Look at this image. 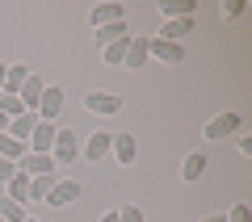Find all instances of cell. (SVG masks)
Wrapping results in <instances>:
<instances>
[{
  "label": "cell",
  "instance_id": "6da1fadb",
  "mask_svg": "<svg viewBox=\"0 0 252 222\" xmlns=\"http://www.w3.org/2000/svg\"><path fill=\"white\" fill-rule=\"evenodd\" d=\"M51 160H55V168H67L72 160H80V139H76V130H55Z\"/></svg>",
  "mask_w": 252,
  "mask_h": 222
},
{
  "label": "cell",
  "instance_id": "7a4b0ae2",
  "mask_svg": "<svg viewBox=\"0 0 252 222\" xmlns=\"http://www.w3.org/2000/svg\"><path fill=\"white\" fill-rule=\"evenodd\" d=\"M235 130H244V117L227 109V113H215V117H210V122H206V130H202V139L219 142V139H231Z\"/></svg>",
  "mask_w": 252,
  "mask_h": 222
},
{
  "label": "cell",
  "instance_id": "3957f363",
  "mask_svg": "<svg viewBox=\"0 0 252 222\" xmlns=\"http://www.w3.org/2000/svg\"><path fill=\"white\" fill-rule=\"evenodd\" d=\"M84 109L97 113V117H118L122 97H118V92H105V88H93V92H84Z\"/></svg>",
  "mask_w": 252,
  "mask_h": 222
},
{
  "label": "cell",
  "instance_id": "277c9868",
  "mask_svg": "<svg viewBox=\"0 0 252 222\" xmlns=\"http://www.w3.org/2000/svg\"><path fill=\"white\" fill-rule=\"evenodd\" d=\"M84 197V185L80 180H55L51 193H46V205H55V210H67V205H76Z\"/></svg>",
  "mask_w": 252,
  "mask_h": 222
},
{
  "label": "cell",
  "instance_id": "5b68a950",
  "mask_svg": "<svg viewBox=\"0 0 252 222\" xmlns=\"http://www.w3.org/2000/svg\"><path fill=\"white\" fill-rule=\"evenodd\" d=\"M147 59H160V63H185V42H164V38H147Z\"/></svg>",
  "mask_w": 252,
  "mask_h": 222
},
{
  "label": "cell",
  "instance_id": "8992f818",
  "mask_svg": "<svg viewBox=\"0 0 252 222\" xmlns=\"http://www.w3.org/2000/svg\"><path fill=\"white\" fill-rule=\"evenodd\" d=\"M34 113H38V122H55V117L63 113V88H59V84H46V92L38 97Z\"/></svg>",
  "mask_w": 252,
  "mask_h": 222
},
{
  "label": "cell",
  "instance_id": "52a82bcc",
  "mask_svg": "<svg viewBox=\"0 0 252 222\" xmlns=\"http://www.w3.org/2000/svg\"><path fill=\"white\" fill-rule=\"evenodd\" d=\"M109 142H114V134H109V130H89V139H84V160L101 164L109 155Z\"/></svg>",
  "mask_w": 252,
  "mask_h": 222
},
{
  "label": "cell",
  "instance_id": "ba28073f",
  "mask_svg": "<svg viewBox=\"0 0 252 222\" xmlns=\"http://www.w3.org/2000/svg\"><path fill=\"white\" fill-rule=\"evenodd\" d=\"M109 155H114L118 164H135V155H139V142H135V134H114V142H109Z\"/></svg>",
  "mask_w": 252,
  "mask_h": 222
},
{
  "label": "cell",
  "instance_id": "9c48e42d",
  "mask_svg": "<svg viewBox=\"0 0 252 222\" xmlns=\"http://www.w3.org/2000/svg\"><path fill=\"white\" fill-rule=\"evenodd\" d=\"M147 38L143 34H130V46H126V59H122V67H130V71H139V67H147Z\"/></svg>",
  "mask_w": 252,
  "mask_h": 222
},
{
  "label": "cell",
  "instance_id": "30bf717a",
  "mask_svg": "<svg viewBox=\"0 0 252 222\" xmlns=\"http://www.w3.org/2000/svg\"><path fill=\"white\" fill-rule=\"evenodd\" d=\"M26 147H30V151H38V155H51V147H55V122H38Z\"/></svg>",
  "mask_w": 252,
  "mask_h": 222
},
{
  "label": "cell",
  "instance_id": "8fae6325",
  "mask_svg": "<svg viewBox=\"0 0 252 222\" xmlns=\"http://www.w3.org/2000/svg\"><path fill=\"white\" fill-rule=\"evenodd\" d=\"M185 34H193V17H172V21H164L156 38H164V42H185Z\"/></svg>",
  "mask_w": 252,
  "mask_h": 222
},
{
  "label": "cell",
  "instance_id": "7c38bea8",
  "mask_svg": "<svg viewBox=\"0 0 252 222\" xmlns=\"http://www.w3.org/2000/svg\"><path fill=\"white\" fill-rule=\"evenodd\" d=\"M17 168L26 172V176H46V172H55V160H51V155L30 151V155H21V160H17Z\"/></svg>",
  "mask_w": 252,
  "mask_h": 222
},
{
  "label": "cell",
  "instance_id": "4fadbf2b",
  "mask_svg": "<svg viewBox=\"0 0 252 222\" xmlns=\"http://www.w3.org/2000/svg\"><path fill=\"white\" fill-rule=\"evenodd\" d=\"M93 17V26H114V21H126V4H114V0H109V4H97V9L89 13Z\"/></svg>",
  "mask_w": 252,
  "mask_h": 222
},
{
  "label": "cell",
  "instance_id": "5bb4252c",
  "mask_svg": "<svg viewBox=\"0 0 252 222\" xmlns=\"http://www.w3.org/2000/svg\"><path fill=\"white\" fill-rule=\"evenodd\" d=\"M42 92H46V80H42V76H30V80L21 84L17 101H21V105L30 109V113H34V109H38V97H42Z\"/></svg>",
  "mask_w": 252,
  "mask_h": 222
},
{
  "label": "cell",
  "instance_id": "9a60e30c",
  "mask_svg": "<svg viewBox=\"0 0 252 222\" xmlns=\"http://www.w3.org/2000/svg\"><path fill=\"white\" fill-rule=\"evenodd\" d=\"M34 126H38V113H30V109H26L21 117H9V130H4V134H13L17 142H30V134H34Z\"/></svg>",
  "mask_w": 252,
  "mask_h": 222
},
{
  "label": "cell",
  "instance_id": "2e32d148",
  "mask_svg": "<svg viewBox=\"0 0 252 222\" xmlns=\"http://www.w3.org/2000/svg\"><path fill=\"white\" fill-rule=\"evenodd\" d=\"M202 172H206V155L202 151H189L185 160H181V180L193 185V180H202Z\"/></svg>",
  "mask_w": 252,
  "mask_h": 222
},
{
  "label": "cell",
  "instance_id": "e0dca14e",
  "mask_svg": "<svg viewBox=\"0 0 252 222\" xmlns=\"http://www.w3.org/2000/svg\"><path fill=\"white\" fill-rule=\"evenodd\" d=\"M160 13H164V21H172V17H193V13H198V0H160Z\"/></svg>",
  "mask_w": 252,
  "mask_h": 222
},
{
  "label": "cell",
  "instance_id": "ac0fdd59",
  "mask_svg": "<svg viewBox=\"0 0 252 222\" xmlns=\"http://www.w3.org/2000/svg\"><path fill=\"white\" fill-rule=\"evenodd\" d=\"M26 80H30V67H26V63H9V67H4V92H13V97H17Z\"/></svg>",
  "mask_w": 252,
  "mask_h": 222
},
{
  "label": "cell",
  "instance_id": "d6986e66",
  "mask_svg": "<svg viewBox=\"0 0 252 222\" xmlns=\"http://www.w3.org/2000/svg\"><path fill=\"white\" fill-rule=\"evenodd\" d=\"M93 38H97V46L105 51V46H109V42H118V38H130V29H126V21H114V26H101Z\"/></svg>",
  "mask_w": 252,
  "mask_h": 222
},
{
  "label": "cell",
  "instance_id": "ffe728a7",
  "mask_svg": "<svg viewBox=\"0 0 252 222\" xmlns=\"http://www.w3.org/2000/svg\"><path fill=\"white\" fill-rule=\"evenodd\" d=\"M55 172H46V176H30V197L26 201H46V193H51V185H55Z\"/></svg>",
  "mask_w": 252,
  "mask_h": 222
},
{
  "label": "cell",
  "instance_id": "44dd1931",
  "mask_svg": "<svg viewBox=\"0 0 252 222\" xmlns=\"http://www.w3.org/2000/svg\"><path fill=\"white\" fill-rule=\"evenodd\" d=\"M126 46H130V38H118V42H109L105 51H101L105 67H122V59H126Z\"/></svg>",
  "mask_w": 252,
  "mask_h": 222
},
{
  "label": "cell",
  "instance_id": "7402d4cb",
  "mask_svg": "<svg viewBox=\"0 0 252 222\" xmlns=\"http://www.w3.org/2000/svg\"><path fill=\"white\" fill-rule=\"evenodd\" d=\"M0 155H4V160H13V164H17L21 155H30V147H26V142H17V139H13V134H0Z\"/></svg>",
  "mask_w": 252,
  "mask_h": 222
},
{
  "label": "cell",
  "instance_id": "603a6c76",
  "mask_svg": "<svg viewBox=\"0 0 252 222\" xmlns=\"http://www.w3.org/2000/svg\"><path fill=\"white\" fill-rule=\"evenodd\" d=\"M4 189H9V201H21V205H26V197H30V176L17 168V176H13Z\"/></svg>",
  "mask_w": 252,
  "mask_h": 222
},
{
  "label": "cell",
  "instance_id": "cb8c5ba5",
  "mask_svg": "<svg viewBox=\"0 0 252 222\" xmlns=\"http://www.w3.org/2000/svg\"><path fill=\"white\" fill-rule=\"evenodd\" d=\"M0 218H4V222H26L30 214H26V205H21V201H9V197H0Z\"/></svg>",
  "mask_w": 252,
  "mask_h": 222
},
{
  "label": "cell",
  "instance_id": "d4e9b609",
  "mask_svg": "<svg viewBox=\"0 0 252 222\" xmlns=\"http://www.w3.org/2000/svg\"><path fill=\"white\" fill-rule=\"evenodd\" d=\"M0 113H4V117H21V113H26V105H21L13 92H0Z\"/></svg>",
  "mask_w": 252,
  "mask_h": 222
},
{
  "label": "cell",
  "instance_id": "484cf974",
  "mask_svg": "<svg viewBox=\"0 0 252 222\" xmlns=\"http://www.w3.org/2000/svg\"><path fill=\"white\" fill-rule=\"evenodd\" d=\"M227 222H252V210H248V201H235L231 210H227Z\"/></svg>",
  "mask_w": 252,
  "mask_h": 222
},
{
  "label": "cell",
  "instance_id": "4316f807",
  "mask_svg": "<svg viewBox=\"0 0 252 222\" xmlns=\"http://www.w3.org/2000/svg\"><path fill=\"white\" fill-rule=\"evenodd\" d=\"M118 222H143V210L139 205H118Z\"/></svg>",
  "mask_w": 252,
  "mask_h": 222
},
{
  "label": "cell",
  "instance_id": "83f0119b",
  "mask_svg": "<svg viewBox=\"0 0 252 222\" xmlns=\"http://www.w3.org/2000/svg\"><path fill=\"white\" fill-rule=\"evenodd\" d=\"M13 176H17V164H13V160H4V155H0V185H9Z\"/></svg>",
  "mask_w": 252,
  "mask_h": 222
},
{
  "label": "cell",
  "instance_id": "f1b7e54d",
  "mask_svg": "<svg viewBox=\"0 0 252 222\" xmlns=\"http://www.w3.org/2000/svg\"><path fill=\"white\" fill-rule=\"evenodd\" d=\"M240 13H244V0H227L223 17H227V21H235V17H240Z\"/></svg>",
  "mask_w": 252,
  "mask_h": 222
},
{
  "label": "cell",
  "instance_id": "f546056e",
  "mask_svg": "<svg viewBox=\"0 0 252 222\" xmlns=\"http://www.w3.org/2000/svg\"><path fill=\"white\" fill-rule=\"evenodd\" d=\"M202 222H227V214H206Z\"/></svg>",
  "mask_w": 252,
  "mask_h": 222
},
{
  "label": "cell",
  "instance_id": "4dcf8cb0",
  "mask_svg": "<svg viewBox=\"0 0 252 222\" xmlns=\"http://www.w3.org/2000/svg\"><path fill=\"white\" fill-rule=\"evenodd\" d=\"M101 222H118V210H109V214H101Z\"/></svg>",
  "mask_w": 252,
  "mask_h": 222
},
{
  "label": "cell",
  "instance_id": "1f68e13d",
  "mask_svg": "<svg viewBox=\"0 0 252 222\" xmlns=\"http://www.w3.org/2000/svg\"><path fill=\"white\" fill-rule=\"evenodd\" d=\"M4 67H9V63H0V92H4Z\"/></svg>",
  "mask_w": 252,
  "mask_h": 222
},
{
  "label": "cell",
  "instance_id": "d6a6232c",
  "mask_svg": "<svg viewBox=\"0 0 252 222\" xmlns=\"http://www.w3.org/2000/svg\"><path fill=\"white\" fill-rule=\"evenodd\" d=\"M4 130H9V117H4V113H0V134H4Z\"/></svg>",
  "mask_w": 252,
  "mask_h": 222
},
{
  "label": "cell",
  "instance_id": "836d02e7",
  "mask_svg": "<svg viewBox=\"0 0 252 222\" xmlns=\"http://www.w3.org/2000/svg\"><path fill=\"white\" fill-rule=\"evenodd\" d=\"M26 222H38V218H26Z\"/></svg>",
  "mask_w": 252,
  "mask_h": 222
},
{
  "label": "cell",
  "instance_id": "e575fe53",
  "mask_svg": "<svg viewBox=\"0 0 252 222\" xmlns=\"http://www.w3.org/2000/svg\"><path fill=\"white\" fill-rule=\"evenodd\" d=\"M0 222H4V218H0Z\"/></svg>",
  "mask_w": 252,
  "mask_h": 222
}]
</instances>
